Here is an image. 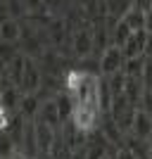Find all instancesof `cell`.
<instances>
[{
  "instance_id": "7",
  "label": "cell",
  "mask_w": 152,
  "mask_h": 159,
  "mask_svg": "<svg viewBox=\"0 0 152 159\" xmlns=\"http://www.w3.org/2000/svg\"><path fill=\"white\" fill-rule=\"evenodd\" d=\"M131 133H133V135H138V138H145V140L152 135V116L145 112V109H140V107L133 109Z\"/></svg>"
},
{
  "instance_id": "22",
  "label": "cell",
  "mask_w": 152,
  "mask_h": 159,
  "mask_svg": "<svg viewBox=\"0 0 152 159\" xmlns=\"http://www.w3.org/2000/svg\"><path fill=\"white\" fill-rule=\"evenodd\" d=\"M140 109H145V112L152 116V88H145V93L140 98Z\"/></svg>"
},
{
  "instance_id": "29",
  "label": "cell",
  "mask_w": 152,
  "mask_h": 159,
  "mask_svg": "<svg viewBox=\"0 0 152 159\" xmlns=\"http://www.w3.org/2000/svg\"><path fill=\"white\" fill-rule=\"evenodd\" d=\"M7 159H31V157H29V154H24L21 150H17V152H14V154H10Z\"/></svg>"
},
{
  "instance_id": "11",
  "label": "cell",
  "mask_w": 152,
  "mask_h": 159,
  "mask_svg": "<svg viewBox=\"0 0 152 159\" xmlns=\"http://www.w3.org/2000/svg\"><path fill=\"white\" fill-rule=\"evenodd\" d=\"M145 93V83L140 76H126V86H124V95L128 98L131 107H140V98Z\"/></svg>"
},
{
  "instance_id": "27",
  "label": "cell",
  "mask_w": 152,
  "mask_h": 159,
  "mask_svg": "<svg viewBox=\"0 0 152 159\" xmlns=\"http://www.w3.org/2000/svg\"><path fill=\"white\" fill-rule=\"evenodd\" d=\"M145 29H147V31H152V5L145 10Z\"/></svg>"
},
{
  "instance_id": "14",
  "label": "cell",
  "mask_w": 152,
  "mask_h": 159,
  "mask_svg": "<svg viewBox=\"0 0 152 159\" xmlns=\"http://www.w3.org/2000/svg\"><path fill=\"white\" fill-rule=\"evenodd\" d=\"M19 98H21V90L12 83H7V86L0 88V105L10 109V112H17V107H19Z\"/></svg>"
},
{
  "instance_id": "4",
  "label": "cell",
  "mask_w": 152,
  "mask_h": 159,
  "mask_svg": "<svg viewBox=\"0 0 152 159\" xmlns=\"http://www.w3.org/2000/svg\"><path fill=\"white\" fill-rule=\"evenodd\" d=\"M33 128H36V145H38V157L48 159V157H50V150H53V143H55V135H57V131H55L53 126L43 124V121H38V119H33Z\"/></svg>"
},
{
  "instance_id": "16",
  "label": "cell",
  "mask_w": 152,
  "mask_h": 159,
  "mask_svg": "<svg viewBox=\"0 0 152 159\" xmlns=\"http://www.w3.org/2000/svg\"><path fill=\"white\" fill-rule=\"evenodd\" d=\"M143 66H145V55L126 57L124 60V74L126 76H143Z\"/></svg>"
},
{
  "instance_id": "30",
  "label": "cell",
  "mask_w": 152,
  "mask_h": 159,
  "mask_svg": "<svg viewBox=\"0 0 152 159\" xmlns=\"http://www.w3.org/2000/svg\"><path fill=\"white\" fill-rule=\"evenodd\" d=\"M0 159H2V157H0Z\"/></svg>"
},
{
  "instance_id": "21",
  "label": "cell",
  "mask_w": 152,
  "mask_h": 159,
  "mask_svg": "<svg viewBox=\"0 0 152 159\" xmlns=\"http://www.w3.org/2000/svg\"><path fill=\"white\" fill-rule=\"evenodd\" d=\"M143 83L145 88H152V57H145V66H143Z\"/></svg>"
},
{
  "instance_id": "5",
  "label": "cell",
  "mask_w": 152,
  "mask_h": 159,
  "mask_svg": "<svg viewBox=\"0 0 152 159\" xmlns=\"http://www.w3.org/2000/svg\"><path fill=\"white\" fill-rule=\"evenodd\" d=\"M36 119L43 121V124H48V126H53L55 131L57 128H62V116H60V109H57V102H55V98H48L40 102V109L38 114H36Z\"/></svg>"
},
{
  "instance_id": "24",
  "label": "cell",
  "mask_w": 152,
  "mask_h": 159,
  "mask_svg": "<svg viewBox=\"0 0 152 159\" xmlns=\"http://www.w3.org/2000/svg\"><path fill=\"white\" fill-rule=\"evenodd\" d=\"M10 121H12V112H10V109H5V107L0 105V131H7Z\"/></svg>"
},
{
  "instance_id": "25",
  "label": "cell",
  "mask_w": 152,
  "mask_h": 159,
  "mask_svg": "<svg viewBox=\"0 0 152 159\" xmlns=\"http://www.w3.org/2000/svg\"><path fill=\"white\" fill-rule=\"evenodd\" d=\"M114 159H136V154L128 150V147L121 143V145H117V152H114Z\"/></svg>"
},
{
  "instance_id": "9",
  "label": "cell",
  "mask_w": 152,
  "mask_h": 159,
  "mask_svg": "<svg viewBox=\"0 0 152 159\" xmlns=\"http://www.w3.org/2000/svg\"><path fill=\"white\" fill-rule=\"evenodd\" d=\"M40 102H43V100L38 98V93H21L17 112H19L26 121H33L36 114H38V109H40Z\"/></svg>"
},
{
  "instance_id": "26",
  "label": "cell",
  "mask_w": 152,
  "mask_h": 159,
  "mask_svg": "<svg viewBox=\"0 0 152 159\" xmlns=\"http://www.w3.org/2000/svg\"><path fill=\"white\" fill-rule=\"evenodd\" d=\"M43 5H45L48 12H55V10H62V7H64V0H43Z\"/></svg>"
},
{
  "instance_id": "13",
  "label": "cell",
  "mask_w": 152,
  "mask_h": 159,
  "mask_svg": "<svg viewBox=\"0 0 152 159\" xmlns=\"http://www.w3.org/2000/svg\"><path fill=\"white\" fill-rule=\"evenodd\" d=\"M107 31H109V45H119V48H124V43L128 40V36L133 33V29L126 24V19H117L112 26L107 29Z\"/></svg>"
},
{
  "instance_id": "3",
  "label": "cell",
  "mask_w": 152,
  "mask_h": 159,
  "mask_svg": "<svg viewBox=\"0 0 152 159\" xmlns=\"http://www.w3.org/2000/svg\"><path fill=\"white\" fill-rule=\"evenodd\" d=\"M40 86H43V71L33 62V57H26L24 74H21V81H19V90L21 93H38Z\"/></svg>"
},
{
  "instance_id": "12",
  "label": "cell",
  "mask_w": 152,
  "mask_h": 159,
  "mask_svg": "<svg viewBox=\"0 0 152 159\" xmlns=\"http://www.w3.org/2000/svg\"><path fill=\"white\" fill-rule=\"evenodd\" d=\"M19 36H21V21L17 17H5L0 21V40L19 43Z\"/></svg>"
},
{
  "instance_id": "8",
  "label": "cell",
  "mask_w": 152,
  "mask_h": 159,
  "mask_svg": "<svg viewBox=\"0 0 152 159\" xmlns=\"http://www.w3.org/2000/svg\"><path fill=\"white\" fill-rule=\"evenodd\" d=\"M145 43H147V29H140V31H133L128 36V40L124 43V57H138V55H145Z\"/></svg>"
},
{
  "instance_id": "2",
  "label": "cell",
  "mask_w": 152,
  "mask_h": 159,
  "mask_svg": "<svg viewBox=\"0 0 152 159\" xmlns=\"http://www.w3.org/2000/svg\"><path fill=\"white\" fill-rule=\"evenodd\" d=\"M100 109H95V107H88V105H81V102H76V107H74V114H71V124L76 128H79L81 133H90L93 128H95V124H98V116H100Z\"/></svg>"
},
{
  "instance_id": "15",
  "label": "cell",
  "mask_w": 152,
  "mask_h": 159,
  "mask_svg": "<svg viewBox=\"0 0 152 159\" xmlns=\"http://www.w3.org/2000/svg\"><path fill=\"white\" fill-rule=\"evenodd\" d=\"M55 102H57V109H60L62 121H69V119H71V114H74V107H76V98L69 95L67 90H62V93L55 95Z\"/></svg>"
},
{
  "instance_id": "23",
  "label": "cell",
  "mask_w": 152,
  "mask_h": 159,
  "mask_svg": "<svg viewBox=\"0 0 152 159\" xmlns=\"http://www.w3.org/2000/svg\"><path fill=\"white\" fill-rule=\"evenodd\" d=\"M21 2H24V10H26V14H33V12H38V10H45L43 0H21Z\"/></svg>"
},
{
  "instance_id": "17",
  "label": "cell",
  "mask_w": 152,
  "mask_h": 159,
  "mask_svg": "<svg viewBox=\"0 0 152 159\" xmlns=\"http://www.w3.org/2000/svg\"><path fill=\"white\" fill-rule=\"evenodd\" d=\"M124 19H126V24H128L133 31H140V29H145V10H140V7L133 5Z\"/></svg>"
},
{
  "instance_id": "10",
  "label": "cell",
  "mask_w": 152,
  "mask_h": 159,
  "mask_svg": "<svg viewBox=\"0 0 152 159\" xmlns=\"http://www.w3.org/2000/svg\"><path fill=\"white\" fill-rule=\"evenodd\" d=\"M88 79V71H81V69H69L64 74V79H62V90H67L69 95L76 98V93L81 90V86L86 83Z\"/></svg>"
},
{
  "instance_id": "20",
  "label": "cell",
  "mask_w": 152,
  "mask_h": 159,
  "mask_svg": "<svg viewBox=\"0 0 152 159\" xmlns=\"http://www.w3.org/2000/svg\"><path fill=\"white\" fill-rule=\"evenodd\" d=\"M14 152H17V145H14L12 135H10L7 131H0V157L7 159L10 154H14Z\"/></svg>"
},
{
  "instance_id": "19",
  "label": "cell",
  "mask_w": 152,
  "mask_h": 159,
  "mask_svg": "<svg viewBox=\"0 0 152 159\" xmlns=\"http://www.w3.org/2000/svg\"><path fill=\"white\" fill-rule=\"evenodd\" d=\"M19 43H7V40H0V64L5 66L7 62L14 60V55H19L21 50H17Z\"/></svg>"
},
{
  "instance_id": "18",
  "label": "cell",
  "mask_w": 152,
  "mask_h": 159,
  "mask_svg": "<svg viewBox=\"0 0 152 159\" xmlns=\"http://www.w3.org/2000/svg\"><path fill=\"white\" fill-rule=\"evenodd\" d=\"M105 81H107V86H109V90H112V95H121V93H124V86H126L124 69H121V71L109 74V76H105Z\"/></svg>"
},
{
  "instance_id": "6",
  "label": "cell",
  "mask_w": 152,
  "mask_h": 159,
  "mask_svg": "<svg viewBox=\"0 0 152 159\" xmlns=\"http://www.w3.org/2000/svg\"><path fill=\"white\" fill-rule=\"evenodd\" d=\"M71 52L76 57H90L93 55V31L88 29H79L76 33H71Z\"/></svg>"
},
{
  "instance_id": "28",
  "label": "cell",
  "mask_w": 152,
  "mask_h": 159,
  "mask_svg": "<svg viewBox=\"0 0 152 159\" xmlns=\"http://www.w3.org/2000/svg\"><path fill=\"white\" fill-rule=\"evenodd\" d=\"M145 57H152V31H147V43H145Z\"/></svg>"
},
{
  "instance_id": "1",
  "label": "cell",
  "mask_w": 152,
  "mask_h": 159,
  "mask_svg": "<svg viewBox=\"0 0 152 159\" xmlns=\"http://www.w3.org/2000/svg\"><path fill=\"white\" fill-rule=\"evenodd\" d=\"M124 50L119 45H107L102 52H100V62H98V69L102 76H109L114 71H121L124 69Z\"/></svg>"
}]
</instances>
